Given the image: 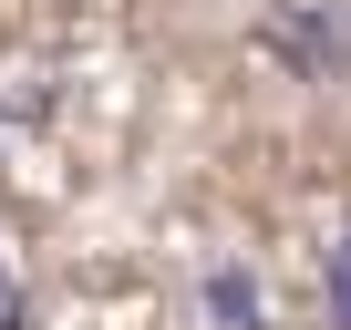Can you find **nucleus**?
<instances>
[{
  "mask_svg": "<svg viewBox=\"0 0 351 330\" xmlns=\"http://www.w3.org/2000/svg\"><path fill=\"white\" fill-rule=\"evenodd\" d=\"M207 309H217L228 330H248V320H258V289H248L238 268H217V279H207Z\"/></svg>",
  "mask_w": 351,
  "mask_h": 330,
  "instance_id": "nucleus-2",
  "label": "nucleus"
},
{
  "mask_svg": "<svg viewBox=\"0 0 351 330\" xmlns=\"http://www.w3.org/2000/svg\"><path fill=\"white\" fill-rule=\"evenodd\" d=\"M0 330H32V289L11 279V258H0Z\"/></svg>",
  "mask_w": 351,
  "mask_h": 330,
  "instance_id": "nucleus-4",
  "label": "nucleus"
},
{
  "mask_svg": "<svg viewBox=\"0 0 351 330\" xmlns=\"http://www.w3.org/2000/svg\"><path fill=\"white\" fill-rule=\"evenodd\" d=\"M320 299H330V320H341V330H351V238H341V248H330V268H320Z\"/></svg>",
  "mask_w": 351,
  "mask_h": 330,
  "instance_id": "nucleus-3",
  "label": "nucleus"
},
{
  "mask_svg": "<svg viewBox=\"0 0 351 330\" xmlns=\"http://www.w3.org/2000/svg\"><path fill=\"white\" fill-rule=\"evenodd\" d=\"M269 42H279V52H300V62H310L320 83H330V73H351V21H320V11H289V21L269 31Z\"/></svg>",
  "mask_w": 351,
  "mask_h": 330,
  "instance_id": "nucleus-1",
  "label": "nucleus"
}]
</instances>
